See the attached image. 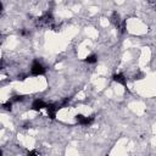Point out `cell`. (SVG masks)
<instances>
[{"instance_id":"obj_1","label":"cell","mask_w":156,"mask_h":156,"mask_svg":"<svg viewBox=\"0 0 156 156\" xmlns=\"http://www.w3.org/2000/svg\"><path fill=\"white\" fill-rule=\"evenodd\" d=\"M54 24V17L50 12H45L44 15L37 18V26L39 27H44V28H48V27H52Z\"/></svg>"},{"instance_id":"obj_2","label":"cell","mask_w":156,"mask_h":156,"mask_svg":"<svg viewBox=\"0 0 156 156\" xmlns=\"http://www.w3.org/2000/svg\"><path fill=\"white\" fill-rule=\"evenodd\" d=\"M31 73H32V76H42V74L45 73V69H44V66L39 62V61H34L31 67Z\"/></svg>"},{"instance_id":"obj_3","label":"cell","mask_w":156,"mask_h":156,"mask_svg":"<svg viewBox=\"0 0 156 156\" xmlns=\"http://www.w3.org/2000/svg\"><path fill=\"white\" fill-rule=\"evenodd\" d=\"M46 112H48V116L50 120H55L56 117V112L59 111V108H61L56 104H46Z\"/></svg>"},{"instance_id":"obj_4","label":"cell","mask_w":156,"mask_h":156,"mask_svg":"<svg viewBox=\"0 0 156 156\" xmlns=\"http://www.w3.org/2000/svg\"><path fill=\"white\" fill-rule=\"evenodd\" d=\"M76 121L80 126H90L93 122H94V116H89V117H85L83 115H77L76 116Z\"/></svg>"},{"instance_id":"obj_5","label":"cell","mask_w":156,"mask_h":156,"mask_svg":"<svg viewBox=\"0 0 156 156\" xmlns=\"http://www.w3.org/2000/svg\"><path fill=\"white\" fill-rule=\"evenodd\" d=\"M112 79H113L116 83L122 84V85H123V87L126 88V89H127V79H126V77H125L122 73H116V74H113V76H112Z\"/></svg>"},{"instance_id":"obj_6","label":"cell","mask_w":156,"mask_h":156,"mask_svg":"<svg viewBox=\"0 0 156 156\" xmlns=\"http://www.w3.org/2000/svg\"><path fill=\"white\" fill-rule=\"evenodd\" d=\"M45 107H46V104L44 103L43 100H39V99L34 100L33 101V104H32V108L34 111H40V110H43V108H45Z\"/></svg>"},{"instance_id":"obj_7","label":"cell","mask_w":156,"mask_h":156,"mask_svg":"<svg viewBox=\"0 0 156 156\" xmlns=\"http://www.w3.org/2000/svg\"><path fill=\"white\" fill-rule=\"evenodd\" d=\"M111 22L115 24V27H117V28H120V27H121V20H120V15H118L117 12H113L112 13Z\"/></svg>"},{"instance_id":"obj_8","label":"cell","mask_w":156,"mask_h":156,"mask_svg":"<svg viewBox=\"0 0 156 156\" xmlns=\"http://www.w3.org/2000/svg\"><path fill=\"white\" fill-rule=\"evenodd\" d=\"M84 61H85L87 64H95L97 61H98V56H97V55H94V54H92V55L87 56V57L84 59Z\"/></svg>"},{"instance_id":"obj_9","label":"cell","mask_w":156,"mask_h":156,"mask_svg":"<svg viewBox=\"0 0 156 156\" xmlns=\"http://www.w3.org/2000/svg\"><path fill=\"white\" fill-rule=\"evenodd\" d=\"M3 107L5 108L6 111H11V108H12V101H6L5 104H3Z\"/></svg>"},{"instance_id":"obj_10","label":"cell","mask_w":156,"mask_h":156,"mask_svg":"<svg viewBox=\"0 0 156 156\" xmlns=\"http://www.w3.org/2000/svg\"><path fill=\"white\" fill-rule=\"evenodd\" d=\"M24 99V97L23 95H15L12 98V101H22Z\"/></svg>"},{"instance_id":"obj_11","label":"cell","mask_w":156,"mask_h":156,"mask_svg":"<svg viewBox=\"0 0 156 156\" xmlns=\"http://www.w3.org/2000/svg\"><path fill=\"white\" fill-rule=\"evenodd\" d=\"M27 156H39V155L36 151H29L28 154H27Z\"/></svg>"},{"instance_id":"obj_12","label":"cell","mask_w":156,"mask_h":156,"mask_svg":"<svg viewBox=\"0 0 156 156\" xmlns=\"http://www.w3.org/2000/svg\"><path fill=\"white\" fill-rule=\"evenodd\" d=\"M21 34H22V36H27V34H28V31H22Z\"/></svg>"},{"instance_id":"obj_13","label":"cell","mask_w":156,"mask_h":156,"mask_svg":"<svg viewBox=\"0 0 156 156\" xmlns=\"http://www.w3.org/2000/svg\"><path fill=\"white\" fill-rule=\"evenodd\" d=\"M3 9H4V8H3V4L0 3V15H1V12H3Z\"/></svg>"},{"instance_id":"obj_14","label":"cell","mask_w":156,"mask_h":156,"mask_svg":"<svg viewBox=\"0 0 156 156\" xmlns=\"http://www.w3.org/2000/svg\"><path fill=\"white\" fill-rule=\"evenodd\" d=\"M3 38H4V37H3V34H1V33H0V44L3 43Z\"/></svg>"},{"instance_id":"obj_15","label":"cell","mask_w":156,"mask_h":156,"mask_svg":"<svg viewBox=\"0 0 156 156\" xmlns=\"http://www.w3.org/2000/svg\"><path fill=\"white\" fill-rule=\"evenodd\" d=\"M0 156H3V151L1 150H0Z\"/></svg>"}]
</instances>
